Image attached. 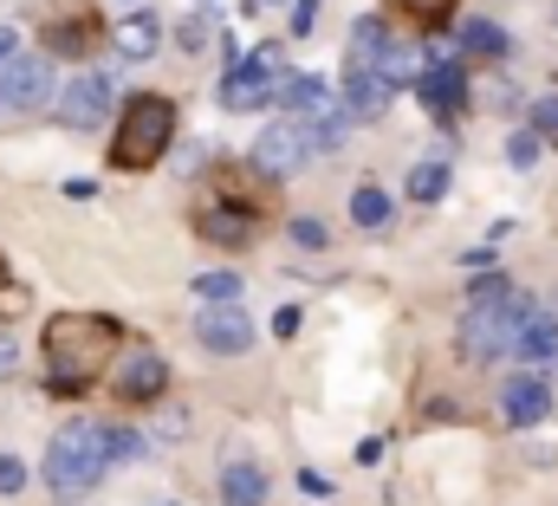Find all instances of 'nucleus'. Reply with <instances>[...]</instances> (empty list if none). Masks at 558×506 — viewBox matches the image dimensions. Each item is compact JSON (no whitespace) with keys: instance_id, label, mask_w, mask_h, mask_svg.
Here are the masks:
<instances>
[{"instance_id":"31","label":"nucleus","mask_w":558,"mask_h":506,"mask_svg":"<svg viewBox=\"0 0 558 506\" xmlns=\"http://www.w3.org/2000/svg\"><path fill=\"white\" fill-rule=\"evenodd\" d=\"M533 130L558 136V98H539V105H533Z\"/></svg>"},{"instance_id":"39","label":"nucleus","mask_w":558,"mask_h":506,"mask_svg":"<svg viewBox=\"0 0 558 506\" xmlns=\"http://www.w3.org/2000/svg\"><path fill=\"white\" fill-rule=\"evenodd\" d=\"M0 286H7V266H0Z\"/></svg>"},{"instance_id":"30","label":"nucleus","mask_w":558,"mask_h":506,"mask_svg":"<svg viewBox=\"0 0 558 506\" xmlns=\"http://www.w3.org/2000/svg\"><path fill=\"white\" fill-rule=\"evenodd\" d=\"M397 7H403V13H416L422 26H435V20H441V13H448L454 0H397Z\"/></svg>"},{"instance_id":"38","label":"nucleus","mask_w":558,"mask_h":506,"mask_svg":"<svg viewBox=\"0 0 558 506\" xmlns=\"http://www.w3.org/2000/svg\"><path fill=\"white\" fill-rule=\"evenodd\" d=\"M260 7H292V0H260Z\"/></svg>"},{"instance_id":"36","label":"nucleus","mask_w":558,"mask_h":506,"mask_svg":"<svg viewBox=\"0 0 558 506\" xmlns=\"http://www.w3.org/2000/svg\"><path fill=\"white\" fill-rule=\"evenodd\" d=\"M13 52H20V33H13V26H0V65H7Z\"/></svg>"},{"instance_id":"33","label":"nucleus","mask_w":558,"mask_h":506,"mask_svg":"<svg viewBox=\"0 0 558 506\" xmlns=\"http://www.w3.org/2000/svg\"><path fill=\"white\" fill-rule=\"evenodd\" d=\"M156 429H162V435H182V429H189V415H182V409H162V415H156Z\"/></svg>"},{"instance_id":"27","label":"nucleus","mask_w":558,"mask_h":506,"mask_svg":"<svg viewBox=\"0 0 558 506\" xmlns=\"http://www.w3.org/2000/svg\"><path fill=\"white\" fill-rule=\"evenodd\" d=\"M286 234H292V248H305V253L331 248V234H325V221H312V215H299V221H292Z\"/></svg>"},{"instance_id":"25","label":"nucleus","mask_w":558,"mask_h":506,"mask_svg":"<svg viewBox=\"0 0 558 506\" xmlns=\"http://www.w3.org/2000/svg\"><path fill=\"white\" fill-rule=\"evenodd\" d=\"M195 292H202L208 305H215V299H241V273H202Z\"/></svg>"},{"instance_id":"5","label":"nucleus","mask_w":558,"mask_h":506,"mask_svg":"<svg viewBox=\"0 0 558 506\" xmlns=\"http://www.w3.org/2000/svg\"><path fill=\"white\" fill-rule=\"evenodd\" d=\"M279 46H254L247 59H234L228 72H221V111H260L267 98H279Z\"/></svg>"},{"instance_id":"26","label":"nucleus","mask_w":558,"mask_h":506,"mask_svg":"<svg viewBox=\"0 0 558 506\" xmlns=\"http://www.w3.org/2000/svg\"><path fill=\"white\" fill-rule=\"evenodd\" d=\"M494 299H513V279L507 273H487V279L468 286V305H494Z\"/></svg>"},{"instance_id":"28","label":"nucleus","mask_w":558,"mask_h":506,"mask_svg":"<svg viewBox=\"0 0 558 506\" xmlns=\"http://www.w3.org/2000/svg\"><path fill=\"white\" fill-rule=\"evenodd\" d=\"M0 494H7V501L26 494V461H20V455H0Z\"/></svg>"},{"instance_id":"7","label":"nucleus","mask_w":558,"mask_h":506,"mask_svg":"<svg viewBox=\"0 0 558 506\" xmlns=\"http://www.w3.org/2000/svg\"><path fill=\"white\" fill-rule=\"evenodd\" d=\"M312 156V130H305V118H279V124H267L260 136H254V176H267V182H286L299 162Z\"/></svg>"},{"instance_id":"1","label":"nucleus","mask_w":558,"mask_h":506,"mask_svg":"<svg viewBox=\"0 0 558 506\" xmlns=\"http://www.w3.org/2000/svg\"><path fill=\"white\" fill-rule=\"evenodd\" d=\"M39 351H46V389L52 396H78V389H92V383L118 364L124 332L105 312H52Z\"/></svg>"},{"instance_id":"11","label":"nucleus","mask_w":558,"mask_h":506,"mask_svg":"<svg viewBox=\"0 0 558 506\" xmlns=\"http://www.w3.org/2000/svg\"><path fill=\"white\" fill-rule=\"evenodd\" d=\"M416 92H422V105H428V111L448 124V118L461 111V98H468V72H461V59L428 46V72L416 79Z\"/></svg>"},{"instance_id":"16","label":"nucleus","mask_w":558,"mask_h":506,"mask_svg":"<svg viewBox=\"0 0 558 506\" xmlns=\"http://www.w3.org/2000/svg\"><path fill=\"white\" fill-rule=\"evenodd\" d=\"M338 98H344V92H331L318 72H286V79H279V105H286L292 118H318V111H331Z\"/></svg>"},{"instance_id":"12","label":"nucleus","mask_w":558,"mask_h":506,"mask_svg":"<svg viewBox=\"0 0 558 506\" xmlns=\"http://www.w3.org/2000/svg\"><path fill=\"white\" fill-rule=\"evenodd\" d=\"M111 389L124 402H162L169 396V364L156 351H124V364H111Z\"/></svg>"},{"instance_id":"32","label":"nucleus","mask_w":558,"mask_h":506,"mask_svg":"<svg viewBox=\"0 0 558 506\" xmlns=\"http://www.w3.org/2000/svg\"><path fill=\"white\" fill-rule=\"evenodd\" d=\"M312 20H318V0H292V33H312Z\"/></svg>"},{"instance_id":"2","label":"nucleus","mask_w":558,"mask_h":506,"mask_svg":"<svg viewBox=\"0 0 558 506\" xmlns=\"http://www.w3.org/2000/svg\"><path fill=\"white\" fill-rule=\"evenodd\" d=\"M105 468H111V442H105V422H65L59 435H52V448H46V487L59 494V501H85L98 481H105Z\"/></svg>"},{"instance_id":"22","label":"nucleus","mask_w":558,"mask_h":506,"mask_svg":"<svg viewBox=\"0 0 558 506\" xmlns=\"http://www.w3.org/2000/svg\"><path fill=\"white\" fill-rule=\"evenodd\" d=\"M461 52L500 59V52H507V26H500V20H468V26H461Z\"/></svg>"},{"instance_id":"15","label":"nucleus","mask_w":558,"mask_h":506,"mask_svg":"<svg viewBox=\"0 0 558 506\" xmlns=\"http://www.w3.org/2000/svg\"><path fill=\"white\" fill-rule=\"evenodd\" d=\"M390 52H397V39L384 33V20H357L351 46H344V72H390Z\"/></svg>"},{"instance_id":"13","label":"nucleus","mask_w":558,"mask_h":506,"mask_svg":"<svg viewBox=\"0 0 558 506\" xmlns=\"http://www.w3.org/2000/svg\"><path fill=\"white\" fill-rule=\"evenodd\" d=\"M338 92H344V105H351V118H357V124H377V118L397 105V92H403V85H397L390 72H344V85H338Z\"/></svg>"},{"instance_id":"14","label":"nucleus","mask_w":558,"mask_h":506,"mask_svg":"<svg viewBox=\"0 0 558 506\" xmlns=\"http://www.w3.org/2000/svg\"><path fill=\"white\" fill-rule=\"evenodd\" d=\"M500 415H507L513 429H533V422H546V415H553V383L539 377V371L513 377L507 389H500Z\"/></svg>"},{"instance_id":"29","label":"nucleus","mask_w":558,"mask_h":506,"mask_svg":"<svg viewBox=\"0 0 558 506\" xmlns=\"http://www.w3.org/2000/svg\"><path fill=\"white\" fill-rule=\"evenodd\" d=\"M507 156H513V169H533V162H539V130H520V136L507 143Z\"/></svg>"},{"instance_id":"9","label":"nucleus","mask_w":558,"mask_h":506,"mask_svg":"<svg viewBox=\"0 0 558 506\" xmlns=\"http://www.w3.org/2000/svg\"><path fill=\"white\" fill-rule=\"evenodd\" d=\"M195 338H202L215 358H241V351H254V318L241 312V299H215V305L195 318Z\"/></svg>"},{"instance_id":"3","label":"nucleus","mask_w":558,"mask_h":506,"mask_svg":"<svg viewBox=\"0 0 558 506\" xmlns=\"http://www.w3.org/2000/svg\"><path fill=\"white\" fill-rule=\"evenodd\" d=\"M169 143H175V105L156 92H137L111 136V169H156L169 156Z\"/></svg>"},{"instance_id":"10","label":"nucleus","mask_w":558,"mask_h":506,"mask_svg":"<svg viewBox=\"0 0 558 506\" xmlns=\"http://www.w3.org/2000/svg\"><path fill=\"white\" fill-rule=\"evenodd\" d=\"M195 234L208 248H254V215L228 202V189H215L202 208H195Z\"/></svg>"},{"instance_id":"37","label":"nucleus","mask_w":558,"mask_h":506,"mask_svg":"<svg viewBox=\"0 0 558 506\" xmlns=\"http://www.w3.org/2000/svg\"><path fill=\"white\" fill-rule=\"evenodd\" d=\"M7 371H20V358H13V345H0V377H7Z\"/></svg>"},{"instance_id":"20","label":"nucleus","mask_w":558,"mask_h":506,"mask_svg":"<svg viewBox=\"0 0 558 506\" xmlns=\"http://www.w3.org/2000/svg\"><path fill=\"white\" fill-rule=\"evenodd\" d=\"M390 215H397V208H390V195H384L377 182H357V189H351V221H357V228L377 234V228H390Z\"/></svg>"},{"instance_id":"21","label":"nucleus","mask_w":558,"mask_h":506,"mask_svg":"<svg viewBox=\"0 0 558 506\" xmlns=\"http://www.w3.org/2000/svg\"><path fill=\"white\" fill-rule=\"evenodd\" d=\"M92 33H98V26H92V13H72V20H52V26H46V46L78 59V52H92Z\"/></svg>"},{"instance_id":"24","label":"nucleus","mask_w":558,"mask_h":506,"mask_svg":"<svg viewBox=\"0 0 558 506\" xmlns=\"http://www.w3.org/2000/svg\"><path fill=\"white\" fill-rule=\"evenodd\" d=\"M105 442H111V468H118V461H124V468L143 461V435L137 429H105Z\"/></svg>"},{"instance_id":"34","label":"nucleus","mask_w":558,"mask_h":506,"mask_svg":"<svg viewBox=\"0 0 558 506\" xmlns=\"http://www.w3.org/2000/svg\"><path fill=\"white\" fill-rule=\"evenodd\" d=\"M357 461H364V468H377V461H384V435H371V442H357Z\"/></svg>"},{"instance_id":"35","label":"nucleus","mask_w":558,"mask_h":506,"mask_svg":"<svg viewBox=\"0 0 558 506\" xmlns=\"http://www.w3.org/2000/svg\"><path fill=\"white\" fill-rule=\"evenodd\" d=\"M292 332H299V312H292V305H286V312H274V338H292Z\"/></svg>"},{"instance_id":"17","label":"nucleus","mask_w":558,"mask_h":506,"mask_svg":"<svg viewBox=\"0 0 558 506\" xmlns=\"http://www.w3.org/2000/svg\"><path fill=\"white\" fill-rule=\"evenodd\" d=\"M520 358H526L533 371L558 364V318L546 312V305H533V312H526V325H520Z\"/></svg>"},{"instance_id":"4","label":"nucleus","mask_w":558,"mask_h":506,"mask_svg":"<svg viewBox=\"0 0 558 506\" xmlns=\"http://www.w3.org/2000/svg\"><path fill=\"white\" fill-rule=\"evenodd\" d=\"M526 312H533V305H520V292H513V299H494V305H468V312H461V358H468V364H494V358L520 351Z\"/></svg>"},{"instance_id":"23","label":"nucleus","mask_w":558,"mask_h":506,"mask_svg":"<svg viewBox=\"0 0 558 506\" xmlns=\"http://www.w3.org/2000/svg\"><path fill=\"white\" fill-rule=\"evenodd\" d=\"M410 195L416 202H441L448 195V162H416L410 169Z\"/></svg>"},{"instance_id":"19","label":"nucleus","mask_w":558,"mask_h":506,"mask_svg":"<svg viewBox=\"0 0 558 506\" xmlns=\"http://www.w3.org/2000/svg\"><path fill=\"white\" fill-rule=\"evenodd\" d=\"M111 46H118V59H149V52L162 46V20H156V13H131V20L111 33Z\"/></svg>"},{"instance_id":"8","label":"nucleus","mask_w":558,"mask_h":506,"mask_svg":"<svg viewBox=\"0 0 558 506\" xmlns=\"http://www.w3.org/2000/svg\"><path fill=\"white\" fill-rule=\"evenodd\" d=\"M111 105H118V85L105 72H78L72 85H59V118L72 130H98L111 118Z\"/></svg>"},{"instance_id":"6","label":"nucleus","mask_w":558,"mask_h":506,"mask_svg":"<svg viewBox=\"0 0 558 506\" xmlns=\"http://www.w3.org/2000/svg\"><path fill=\"white\" fill-rule=\"evenodd\" d=\"M46 105H59V92H52V59H46V52H13V59L0 65V111L26 118V111H46Z\"/></svg>"},{"instance_id":"18","label":"nucleus","mask_w":558,"mask_h":506,"mask_svg":"<svg viewBox=\"0 0 558 506\" xmlns=\"http://www.w3.org/2000/svg\"><path fill=\"white\" fill-rule=\"evenodd\" d=\"M221 501L228 506H267V468H254V461H221Z\"/></svg>"}]
</instances>
